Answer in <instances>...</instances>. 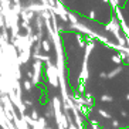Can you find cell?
Here are the masks:
<instances>
[{"label": "cell", "instance_id": "1", "mask_svg": "<svg viewBox=\"0 0 129 129\" xmlns=\"http://www.w3.org/2000/svg\"><path fill=\"white\" fill-rule=\"evenodd\" d=\"M68 92L98 129H129V72L121 68L68 72Z\"/></svg>", "mask_w": 129, "mask_h": 129}]
</instances>
